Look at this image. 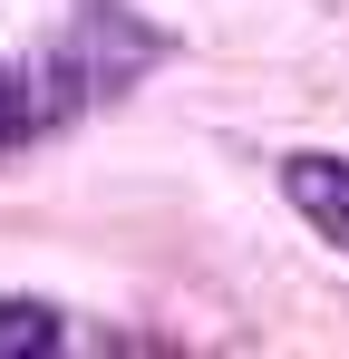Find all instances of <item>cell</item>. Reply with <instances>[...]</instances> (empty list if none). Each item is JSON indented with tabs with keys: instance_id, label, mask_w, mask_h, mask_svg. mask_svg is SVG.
<instances>
[{
	"instance_id": "6da1fadb",
	"label": "cell",
	"mask_w": 349,
	"mask_h": 359,
	"mask_svg": "<svg viewBox=\"0 0 349 359\" xmlns=\"http://www.w3.org/2000/svg\"><path fill=\"white\" fill-rule=\"evenodd\" d=\"M156 59H165V39H156L146 20H126L116 0H97V10H78V20L58 29V49L39 59V88H49L58 117H78V107L126 97V88H136Z\"/></svg>"
},
{
	"instance_id": "7a4b0ae2",
	"label": "cell",
	"mask_w": 349,
	"mask_h": 359,
	"mask_svg": "<svg viewBox=\"0 0 349 359\" xmlns=\"http://www.w3.org/2000/svg\"><path fill=\"white\" fill-rule=\"evenodd\" d=\"M282 194H291V214L330 243V252H349V156H291Z\"/></svg>"
},
{
	"instance_id": "3957f363",
	"label": "cell",
	"mask_w": 349,
	"mask_h": 359,
	"mask_svg": "<svg viewBox=\"0 0 349 359\" xmlns=\"http://www.w3.org/2000/svg\"><path fill=\"white\" fill-rule=\"evenodd\" d=\"M49 126H58L49 88H39L20 59H0V156H10V146H29V136H49Z\"/></svg>"
},
{
	"instance_id": "277c9868",
	"label": "cell",
	"mask_w": 349,
	"mask_h": 359,
	"mask_svg": "<svg viewBox=\"0 0 349 359\" xmlns=\"http://www.w3.org/2000/svg\"><path fill=\"white\" fill-rule=\"evenodd\" d=\"M10 350H58V311L49 301H0V359Z\"/></svg>"
}]
</instances>
